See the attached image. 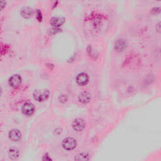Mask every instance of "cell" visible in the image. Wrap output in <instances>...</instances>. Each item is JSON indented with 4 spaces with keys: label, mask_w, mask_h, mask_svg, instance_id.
Segmentation results:
<instances>
[{
    "label": "cell",
    "mask_w": 161,
    "mask_h": 161,
    "mask_svg": "<svg viewBox=\"0 0 161 161\" xmlns=\"http://www.w3.org/2000/svg\"><path fill=\"white\" fill-rule=\"evenodd\" d=\"M58 5H59V1H58V0H56V1L54 2V3L53 4V6L52 7V9H54V8H55L57 6H58Z\"/></svg>",
    "instance_id": "19"
},
{
    "label": "cell",
    "mask_w": 161,
    "mask_h": 161,
    "mask_svg": "<svg viewBox=\"0 0 161 161\" xmlns=\"http://www.w3.org/2000/svg\"><path fill=\"white\" fill-rule=\"evenodd\" d=\"M156 30H157L159 33L160 32V22L156 25Z\"/></svg>",
    "instance_id": "20"
},
{
    "label": "cell",
    "mask_w": 161,
    "mask_h": 161,
    "mask_svg": "<svg viewBox=\"0 0 161 161\" xmlns=\"http://www.w3.org/2000/svg\"><path fill=\"white\" fill-rule=\"evenodd\" d=\"M22 77L19 74H14L9 79V84L13 88L18 87L22 83Z\"/></svg>",
    "instance_id": "5"
},
{
    "label": "cell",
    "mask_w": 161,
    "mask_h": 161,
    "mask_svg": "<svg viewBox=\"0 0 161 161\" xmlns=\"http://www.w3.org/2000/svg\"><path fill=\"white\" fill-rule=\"evenodd\" d=\"M77 142L72 137H68L62 141V147L67 150H72L76 147Z\"/></svg>",
    "instance_id": "2"
},
{
    "label": "cell",
    "mask_w": 161,
    "mask_h": 161,
    "mask_svg": "<svg viewBox=\"0 0 161 161\" xmlns=\"http://www.w3.org/2000/svg\"><path fill=\"white\" fill-rule=\"evenodd\" d=\"M50 91L47 89H38L33 91V96L35 101L38 102H43L49 98Z\"/></svg>",
    "instance_id": "1"
},
{
    "label": "cell",
    "mask_w": 161,
    "mask_h": 161,
    "mask_svg": "<svg viewBox=\"0 0 161 161\" xmlns=\"http://www.w3.org/2000/svg\"><path fill=\"white\" fill-rule=\"evenodd\" d=\"M79 101L82 104H87L91 100V96L89 93L87 91H82L81 92L78 96Z\"/></svg>",
    "instance_id": "10"
},
{
    "label": "cell",
    "mask_w": 161,
    "mask_h": 161,
    "mask_svg": "<svg viewBox=\"0 0 161 161\" xmlns=\"http://www.w3.org/2000/svg\"><path fill=\"white\" fill-rule=\"evenodd\" d=\"M89 159V155L87 152H81L75 157L76 160H88Z\"/></svg>",
    "instance_id": "13"
},
{
    "label": "cell",
    "mask_w": 161,
    "mask_h": 161,
    "mask_svg": "<svg viewBox=\"0 0 161 161\" xmlns=\"http://www.w3.org/2000/svg\"><path fill=\"white\" fill-rule=\"evenodd\" d=\"M160 7H155V8H153L152 9V10H151V13H152V14H159L160 13Z\"/></svg>",
    "instance_id": "17"
},
{
    "label": "cell",
    "mask_w": 161,
    "mask_h": 161,
    "mask_svg": "<svg viewBox=\"0 0 161 161\" xmlns=\"http://www.w3.org/2000/svg\"><path fill=\"white\" fill-rule=\"evenodd\" d=\"M61 30H62L60 29L59 28H58V27H53L52 28H51V29L49 30V33L50 35H55L56 33L61 32Z\"/></svg>",
    "instance_id": "15"
},
{
    "label": "cell",
    "mask_w": 161,
    "mask_h": 161,
    "mask_svg": "<svg viewBox=\"0 0 161 161\" xmlns=\"http://www.w3.org/2000/svg\"><path fill=\"white\" fill-rule=\"evenodd\" d=\"M76 82L81 86H86L89 82V76L86 73H79L76 77Z\"/></svg>",
    "instance_id": "4"
},
{
    "label": "cell",
    "mask_w": 161,
    "mask_h": 161,
    "mask_svg": "<svg viewBox=\"0 0 161 161\" xmlns=\"http://www.w3.org/2000/svg\"><path fill=\"white\" fill-rule=\"evenodd\" d=\"M2 89L1 87H0V96L2 95Z\"/></svg>",
    "instance_id": "21"
},
{
    "label": "cell",
    "mask_w": 161,
    "mask_h": 161,
    "mask_svg": "<svg viewBox=\"0 0 161 161\" xmlns=\"http://www.w3.org/2000/svg\"><path fill=\"white\" fill-rule=\"evenodd\" d=\"M8 157L10 159L15 160L19 156V151L17 149L12 147L9 149L8 150Z\"/></svg>",
    "instance_id": "12"
},
{
    "label": "cell",
    "mask_w": 161,
    "mask_h": 161,
    "mask_svg": "<svg viewBox=\"0 0 161 161\" xmlns=\"http://www.w3.org/2000/svg\"><path fill=\"white\" fill-rule=\"evenodd\" d=\"M20 15L24 19H30L33 14V9L29 6H24L20 9Z\"/></svg>",
    "instance_id": "7"
},
{
    "label": "cell",
    "mask_w": 161,
    "mask_h": 161,
    "mask_svg": "<svg viewBox=\"0 0 161 161\" xmlns=\"http://www.w3.org/2000/svg\"><path fill=\"white\" fill-rule=\"evenodd\" d=\"M35 15H36V18H37V21L39 22H41L43 20V15H42V13L40 9H36Z\"/></svg>",
    "instance_id": "14"
},
{
    "label": "cell",
    "mask_w": 161,
    "mask_h": 161,
    "mask_svg": "<svg viewBox=\"0 0 161 161\" xmlns=\"http://www.w3.org/2000/svg\"><path fill=\"white\" fill-rule=\"evenodd\" d=\"M72 127L74 130L77 131H81L85 127V122L84 120L81 118H75L72 122Z\"/></svg>",
    "instance_id": "3"
},
{
    "label": "cell",
    "mask_w": 161,
    "mask_h": 161,
    "mask_svg": "<svg viewBox=\"0 0 161 161\" xmlns=\"http://www.w3.org/2000/svg\"><path fill=\"white\" fill-rule=\"evenodd\" d=\"M9 138L12 141L18 142L20 140L22 134L20 131L17 129H13L9 132Z\"/></svg>",
    "instance_id": "11"
},
{
    "label": "cell",
    "mask_w": 161,
    "mask_h": 161,
    "mask_svg": "<svg viewBox=\"0 0 161 161\" xmlns=\"http://www.w3.org/2000/svg\"><path fill=\"white\" fill-rule=\"evenodd\" d=\"M114 48L118 52H124L127 48V42L124 39H118L115 44Z\"/></svg>",
    "instance_id": "9"
},
{
    "label": "cell",
    "mask_w": 161,
    "mask_h": 161,
    "mask_svg": "<svg viewBox=\"0 0 161 161\" xmlns=\"http://www.w3.org/2000/svg\"><path fill=\"white\" fill-rule=\"evenodd\" d=\"M6 5V3L5 0H0V12L3 10L5 8Z\"/></svg>",
    "instance_id": "16"
},
{
    "label": "cell",
    "mask_w": 161,
    "mask_h": 161,
    "mask_svg": "<svg viewBox=\"0 0 161 161\" xmlns=\"http://www.w3.org/2000/svg\"><path fill=\"white\" fill-rule=\"evenodd\" d=\"M35 107L32 103H26L23 105L22 108V111L25 115L30 116L34 113Z\"/></svg>",
    "instance_id": "6"
},
{
    "label": "cell",
    "mask_w": 161,
    "mask_h": 161,
    "mask_svg": "<svg viewBox=\"0 0 161 161\" xmlns=\"http://www.w3.org/2000/svg\"><path fill=\"white\" fill-rule=\"evenodd\" d=\"M67 100H68V98H67V96H65V95H61V96H60L59 98V101L61 103H65L66 101H67Z\"/></svg>",
    "instance_id": "18"
},
{
    "label": "cell",
    "mask_w": 161,
    "mask_h": 161,
    "mask_svg": "<svg viewBox=\"0 0 161 161\" xmlns=\"http://www.w3.org/2000/svg\"><path fill=\"white\" fill-rule=\"evenodd\" d=\"M65 18L62 16H54L51 19V25L53 27L59 28L65 23Z\"/></svg>",
    "instance_id": "8"
},
{
    "label": "cell",
    "mask_w": 161,
    "mask_h": 161,
    "mask_svg": "<svg viewBox=\"0 0 161 161\" xmlns=\"http://www.w3.org/2000/svg\"><path fill=\"white\" fill-rule=\"evenodd\" d=\"M156 1H158V2H160V0H156Z\"/></svg>",
    "instance_id": "22"
}]
</instances>
